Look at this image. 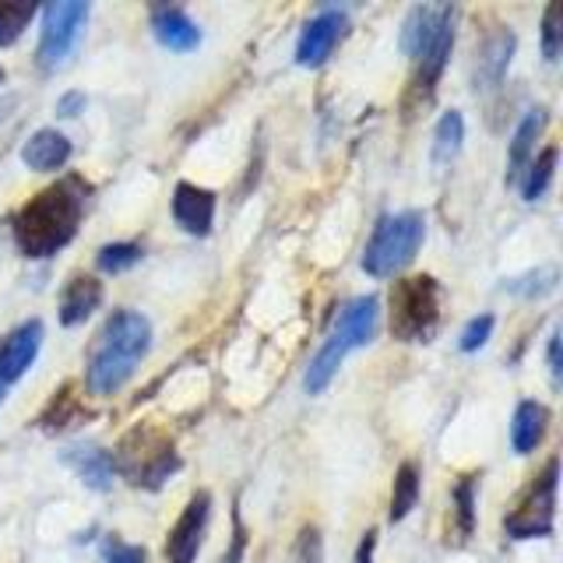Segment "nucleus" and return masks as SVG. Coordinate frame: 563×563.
I'll list each match as a JSON object with an SVG mask.
<instances>
[{
	"label": "nucleus",
	"mask_w": 563,
	"mask_h": 563,
	"mask_svg": "<svg viewBox=\"0 0 563 563\" xmlns=\"http://www.w3.org/2000/svg\"><path fill=\"white\" fill-rule=\"evenodd\" d=\"M454 18H457V11L448 8L444 22H440L437 32H433V40L416 57V78H412V99L416 102H430L440 75H444L448 57H451V49H454Z\"/></svg>",
	"instance_id": "9d476101"
},
{
	"label": "nucleus",
	"mask_w": 563,
	"mask_h": 563,
	"mask_svg": "<svg viewBox=\"0 0 563 563\" xmlns=\"http://www.w3.org/2000/svg\"><path fill=\"white\" fill-rule=\"evenodd\" d=\"M152 349V324L137 310H113L106 317L99 339L88 352V391L106 398L117 395L123 384L134 377L137 363Z\"/></svg>",
	"instance_id": "f03ea898"
},
{
	"label": "nucleus",
	"mask_w": 563,
	"mask_h": 563,
	"mask_svg": "<svg viewBox=\"0 0 563 563\" xmlns=\"http://www.w3.org/2000/svg\"><path fill=\"white\" fill-rule=\"evenodd\" d=\"M43 349V321L18 324L4 342H0V384H14L25 377V369L35 363Z\"/></svg>",
	"instance_id": "ddd939ff"
},
{
	"label": "nucleus",
	"mask_w": 563,
	"mask_h": 563,
	"mask_svg": "<svg viewBox=\"0 0 563 563\" xmlns=\"http://www.w3.org/2000/svg\"><path fill=\"white\" fill-rule=\"evenodd\" d=\"M345 29H349V14L342 8H324L317 18H310L303 35H299L296 64L299 67H321L331 57V49L342 43Z\"/></svg>",
	"instance_id": "1a4fd4ad"
},
{
	"label": "nucleus",
	"mask_w": 563,
	"mask_h": 563,
	"mask_svg": "<svg viewBox=\"0 0 563 563\" xmlns=\"http://www.w3.org/2000/svg\"><path fill=\"white\" fill-rule=\"evenodd\" d=\"M545 123H550V110H545V106H539V110H532L518 123L515 137H510V155H507V187L518 184V176L525 173V166L532 163L536 141L542 137Z\"/></svg>",
	"instance_id": "6ab92c4d"
},
{
	"label": "nucleus",
	"mask_w": 563,
	"mask_h": 563,
	"mask_svg": "<svg viewBox=\"0 0 563 563\" xmlns=\"http://www.w3.org/2000/svg\"><path fill=\"white\" fill-rule=\"evenodd\" d=\"M243 545H246L243 525H236V532H233V545H229V553L222 556V563H240V560H243Z\"/></svg>",
	"instance_id": "f704fd0d"
},
{
	"label": "nucleus",
	"mask_w": 563,
	"mask_h": 563,
	"mask_svg": "<svg viewBox=\"0 0 563 563\" xmlns=\"http://www.w3.org/2000/svg\"><path fill=\"white\" fill-rule=\"evenodd\" d=\"M88 22V4L81 0H53L43 11V32H40V49H35V64L43 70H60L85 35Z\"/></svg>",
	"instance_id": "423d86ee"
},
{
	"label": "nucleus",
	"mask_w": 563,
	"mask_h": 563,
	"mask_svg": "<svg viewBox=\"0 0 563 563\" xmlns=\"http://www.w3.org/2000/svg\"><path fill=\"white\" fill-rule=\"evenodd\" d=\"M377 324H380V299L377 296H356L352 303L342 307L339 321H334V328H331V339L342 342L345 352L363 349V345L374 342Z\"/></svg>",
	"instance_id": "f8f14e48"
},
{
	"label": "nucleus",
	"mask_w": 563,
	"mask_h": 563,
	"mask_svg": "<svg viewBox=\"0 0 563 563\" xmlns=\"http://www.w3.org/2000/svg\"><path fill=\"white\" fill-rule=\"evenodd\" d=\"M106 563H145V550L128 542H113L110 553H106Z\"/></svg>",
	"instance_id": "2f4dec72"
},
{
	"label": "nucleus",
	"mask_w": 563,
	"mask_h": 563,
	"mask_svg": "<svg viewBox=\"0 0 563 563\" xmlns=\"http://www.w3.org/2000/svg\"><path fill=\"white\" fill-rule=\"evenodd\" d=\"M550 369H553V377L560 380V369L563 366H560V334L556 331L550 334Z\"/></svg>",
	"instance_id": "e433bc0d"
},
{
	"label": "nucleus",
	"mask_w": 563,
	"mask_h": 563,
	"mask_svg": "<svg viewBox=\"0 0 563 563\" xmlns=\"http://www.w3.org/2000/svg\"><path fill=\"white\" fill-rule=\"evenodd\" d=\"M518 49V35L510 29H497L489 32L483 46L475 49V67H472V88L475 92H497L507 78L510 57Z\"/></svg>",
	"instance_id": "9b49d317"
},
{
	"label": "nucleus",
	"mask_w": 563,
	"mask_h": 563,
	"mask_svg": "<svg viewBox=\"0 0 563 563\" xmlns=\"http://www.w3.org/2000/svg\"><path fill=\"white\" fill-rule=\"evenodd\" d=\"M440 324V282L433 275L401 278L391 289V331L401 342H430Z\"/></svg>",
	"instance_id": "39448f33"
},
{
	"label": "nucleus",
	"mask_w": 563,
	"mask_h": 563,
	"mask_svg": "<svg viewBox=\"0 0 563 563\" xmlns=\"http://www.w3.org/2000/svg\"><path fill=\"white\" fill-rule=\"evenodd\" d=\"M0 401H4V384H0Z\"/></svg>",
	"instance_id": "58836bf2"
},
{
	"label": "nucleus",
	"mask_w": 563,
	"mask_h": 563,
	"mask_svg": "<svg viewBox=\"0 0 563 563\" xmlns=\"http://www.w3.org/2000/svg\"><path fill=\"white\" fill-rule=\"evenodd\" d=\"M419 489H422V475L416 462H401L395 472V489H391V521H405L412 515V507L419 504Z\"/></svg>",
	"instance_id": "412c9836"
},
{
	"label": "nucleus",
	"mask_w": 563,
	"mask_h": 563,
	"mask_svg": "<svg viewBox=\"0 0 563 563\" xmlns=\"http://www.w3.org/2000/svg\"><path fill=\"white\" fill-rule=\"evenodd\" d=\"M208 521H211V493L201 489V493H194L190 504L184 507V515L176 518L173 532L166 539V560L169 563H194L198 560Z\"/></svg>",
	"instance_id": "6e6552de"
},
{
	"label": "nucleus",
	"mask_w": 563,
	"mask_h": 563,
	"mask_svg": "<svg viewBox=\"0 0 563 563\" xmlns=\"http://www.w3.org/2000/svg\"><path fill=\"white\" fill-rule=\"evenodd\" d=\"M462 141H465V120L457 110L444 113L437 120V131H433V163L437 166H451L457 152H462Z\"/></svg>",
	"instance_id": "4be33fe9"
},
{
	"label": "nucleus",
	"mask_w": 563,
	"mask_h": 563,
	"mask_svg": "<svg viewBox=\"0 0 563 563\" xmlns=\"http://www.w3.org/2000/svg\"><path fill=\"white\" fill-rule=\"evenodd\" d=\"M176 468H180V457L169 440L152 427L131 430L113 451V472H120L131 486L158 489Z\"/></svg>",
	"instance_id": "20e7f679"
},
{
	"label": "nucleus",
	"mask_w": 563,
	"mask_h": 563,
	"mask_svg": "<svg viewBox=\"0 0 563 563\" xmlns=\"http://www.w3.org/2000/svg\"><path fill=\"white\" fill-rule=\"evenodd\" d=\"M173 219L190 236H208L216 222V194L198 184H176L173 190Z\"/></svg>",
	"instance_id": "4468645a"
},
{
	"label": "nucleus",
	"mask_w": 563,
	"mask_h": 563,
	"mask_svg": "<svg viewBox=\"0 0 563 563\" xmlns=\"http://www.w3.org/2000/svg\"><path fill=\"white\" fill-rule=\"evenodd\" d=\"M427 236V219L422 211H395V216H384L374 225V236H369L366 251H363V272L374 278H395L401 268H409L416 251Z\"/></svg>",
	"instance_id": "7ed1b4c3"
},
{
	"label": "nucleus",
	"mask_w": 563,
	"mask_h": 563,
	"mask_svg": "<svg viewBox=\"0 0 563 563\" xmlns=\"http://www.w3.org/2000/svg\"><path fill=\"white\" fill-rule=\"evenodd\" d=\"M545 430H550V409L542 401H521L515 409V422H510V444L518 454H532Z\"/></svg>",
	"instance_id": "aec40b11"
},
{
	"label": "nucleus",
	"mask_w": 563,
	"mask_h": 563,
	"mask_svg": "<svg viewBox=\"0 0 563 563\" xmlns=\"http://www.w3.org/2000/svg\"><path fill=\"white\" fill-rule=\"evenodd\" d=\"M152 32H155V40L173 53H190L201 43V29L190 22V14L184 8H155Z\"/></svg>",
	"instance_id": "a211bd4d"
},
{
	"label": "nucleus",
	"mask_w": 563,
	"mask_h": 563,
	"mask_svg": "<svg viewBox=\"0 0 563 563\" xmlns=\"http://www.w3.org/2000/svg\"><path fill=\"white\" fill-rule=\"evenodd\" d=\"M553 166H556V145H545L539 155H532V163L525 166V180H521V198L525 201H539L553 184Z\"/></svg>",
	"instance_id": "393cba45"
},
{
	"label": "nucleus",
	"mask_w": 563,
	"mask_h": 563,
	"mask_svg": "<svg viewBox=\"0 0 563 563\" xmlns=\"http://www.w3.org/2000/svg\"><path fill=\"white\" fill-rule=\"evenodd\" d=\"M475 489H479V475H462V483L454 486V518L462 539H468L475 528Z\"/></svg>",
	"instance_id": "bb28decb"
},
{
	"label": "nucleus",
	"mask_w": 563,
	"mask_h": 563,
	"mask_svg": "<svg viewBox=\"0 0 563 563\" xmlns=\"http://www.w3.org/2000/svg\"><path fill=\"white\" fill-rule=\"evenodd\" d=\"M60 462L78 475L85 486H92L99 493H106L113 486V454L102 451L99 444H75L60 454Z\"/></svg>",
	"instance_id": "2eb2a0df"
},
{
	"label": "nucleus",
	"mask_w": 563,
	"mask_h": 563,
	"mask_svg": "<svg viewBox=\"0 0 563 563\" xmlns=\"http://www.w3.org/2000/svg\"><path fill=\"white\" fill-rule=\"evenodd\" d=\"M35 18L32 0H0V46H14Z\"/></svg>",
	"instance_id": "a878e982"
},
{
	"label": "nucleus",
	"mask_w": 563,
	"mask_h": 563,
	"mask_svg": "<svg viewBox=\"0 0 563 563\" xmlns=\"http://www.w3.org/2000/svg\"><path fill=\"white\" fill-rule=\"evenodd\" d=\"M85 416H88V409H81V401H78V395H75V387L64 384L60 391H57V398L49 401V409L40 416V427H43L46 433H57V430L75 427V422H81Z\"/></svg>",
	"instance_id": "b1692460"
},
{
	"label": "nucleus",
	"mask_w": 563,
	"mask_h": 563,
	"mask_svg": "<svg viewBox=\"0 0 563 563\" xmlns=\"http://www.w3.org/2000/svg\"><path fill=\"white\" fill-rule=\"evenodd\" d=\"M137 261H141V246L137 243H106L102 251L96 254L99 272H106V275L128 272V268H134Z\"/></svg>",
	"instance_id": "cd10ccee"
},
{
	"label": "nucleus",
	"mask_w": 563,
	"mask_h": 563,
	"mask_svg": "<svg viewBox=\"0 0 563 563\" xmlns=\"http://www.w3.org/2000/svg\"><path fill=\"white\" fill-rule=\"evenodd\" d=\"M556 475H560V457H550V462H545V468L536 475V483L528 486L525 500L504 518V528H507L510 539H542V536H553Z\"/></svg>",
	"instance_id": "0eeeda50"
},
{
	"label": "nucleus",
	"mask_w": 563,
	"mask_h": 563,
	"mask_svg": "<svg viewBox=\"0 0 563 563\" xmlns=\"http://www.w3.org/2000/svg\"><path fill=\"white\" fill-rule=\"evenodd\" d=\"M374 550H377V532L369 528L360 542V550H356V563H374Z\"/></svg>",
	"instance_id": "72a5a7b5"
},
{
	"label": "nucleus",
	"mask_w": 563,
	"mask_h": 563,
	"mask_svg": "<svg viewBox=\"0 0 563 563\" xmlns=\"http://www.w3.org/2000/svg\"><path fill=\"white\" fill-rule=\"evenodd\" d=\"M349 356L345 352V345L342 342H334L331 334H328V342L321 345V352L310 360V369H307V391L310 395H321L324 387L334 380V374H339V366H342V360Z\"/></svg>",
	"instance_id": "5701e85b"
},
{
	"label": "nucleus",
	"mask_w": 563,
	"mask_h": 563,
	"mask_svg": "<svg viewBox=\"0 0 563 563\" xmlns=\"http://www.w3.org/2000/svg\"><path fill=\"white\" fill-rule=\"evenodd\" d=\"M102 303V282L92 275H75L60 292V324L78 328L92 317Z\"/></svg>",
	"instance_id": "dca6fc26"
},
{
	"label": "nucleus",
	"mask_w": 563,
	"mask_h": 563,
	"mask_svg": "<svg viewBox=\"0 0 563 563\" xmlns=\"http://www.w3.org/2000/svg\"><path fill=\"white\" fill-rule=\"evenodd\" d=\"M292 563H324V539L317 525H303L292 542Z\"/></svg>",
	"instance_id": "c756f323"
},
{
	"label": "nucleus",
	"mask_w": 563,
	"mask_h": 563,
	"mask_svg": "<svg viewBox=\"0 0 563 563\" xmlns=\"http://www.w3.org/2000/svg\"><path fill=\"white\" fill-rule=\"evenodd\" d=\"M563 49V4H550L542 14V57L556 60Z\"/></svg>",
	"instance_id": "c85d7f7f"
},
{
	"label": "nucleus",
	"mask_w": 563,
	"mask_h": 563,
	"mask_svg": "<svg viewBox=\"0 0 563 563\" xmlns=\"http://www.w3.org/2000/svg\"><path fill=\"white\" fill-rule=\"evenodd\" d=\"M4 78H8V75H4V67H0V85H4Z\"/></svg>",
	"instance_id": "4c0bfd02"
},
{
	"label": "nucleus",
	"mask_w": 563,
	"mask_h": 563,
	"mask_svg": "<svg viewBox=\"0 0 563 563\" xmlns=\"http://www.w3.org/2000/svg\"><path fill=\"white\" fill-rule=\"evenodd\" d=\"M489 334H493V317H489V313L472 317V321L462 328V334H457V349H462V352L483 349V345L489 342Z\"/></svg>",
	"instance_id": "7c9ffc66"
},
{
	"label": "nucleus",
	"mask_w": 563,
	"mask_h": 563,
	"mask_svg": "<svg viewBox=\"0 0 563 563\" xmlns=\"http://www.w3.org/2000/svg\"><path fill=\"white\" fill-rule=\"evenodd\" d=\"M78 110H85V96H81V92H67V96L57 102V113H60V117H78Z\"/></svg>",
	"instance_id": "473e14b6"
},
{
	"label": "nucleus",
	"mask_w": 563,
	"mask_h": 563,
	"mask_svg": "<svg viewBox=\"0 0 563 563\" xmlns=\"http://www.w3.org/2000/svg\"><path fill=\"white\" fill-rule=\"evenodd\" d=\"M18 106H22V96H8V99H0V128H4V123H11V117H14Z\"/></svg>",
	"instance_id": "c9c22d12"
},
{
	"label": "nucleus",
	"mask_w": 563,
	"mask_h": 563,
	"mask_svg": "<svg viewBox=\"0 0 563 563\" xmlns=\"http://www.w3.org/2000/svg\"><path fill=\"white\" fill-rule=\"evenodd\" d=\"M70 152L75 148H70V141L60 131L43 128L22 145V163L35 173H57L70 163Z\"/></svg>",
	"instance_id": "f3484780"
},
{
	"label": "nucleus",
	"mask_w": 563,
	"mask_h": 563,
	"mask_svg": "<svg viewBox=\"0 0 563 563\" xmlns=\"http://www.w3.org/2000/svg\"><path fill=\"white\" fill-rule=\"evenodd\" d=\"M88 205V184L81 176H64L53 187L40 190L14 216V243L32 261H46L78 236V225Z\"/></svg>",
	"instance_id": "f257e3e1"
}]
</instances>
